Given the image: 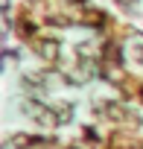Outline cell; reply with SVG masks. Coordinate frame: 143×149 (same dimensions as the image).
<instances>
[]
</instances>
